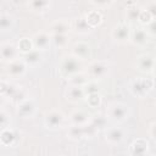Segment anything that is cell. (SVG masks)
<instances>
[{"label":"cell","instance_id":"cell-30","mask_svg":"<svg viewBox=\"0 0 156 156\" xmlns=\"http://www.w3.org/2000/svg\"><path fill=\"white\" fill-rule=\"evenodd\" d=\"M13 26V18L10 16V15H6V13H1L0 16V27H1V30L6 32V30H10Z\"/></svg>","mask_w":156,"mask_h":156},{"label":"cell","instance_id":"cell-3","mask_svg":"<svg viewBox=\"0 0 156 156\" xmlns=\"http://www.w3.org/2000/svg\"><path fill=\"white\" fill-rule=\"evenodd\" d=\"M80 68H82L80 58H78L74 55L65 56L62 62H61V66H60V69H61L62 74H65L67 77H69V76H72L74 73L80 72Z\"/></svg>","mask_w":156,"mask_h":156},{"label":"cell","instance_id":"cell-36","mask_svg":"<svg viewBox=\"0 0 156 156\" xmlns=\"http://www.w3.org/2000/svg\"><path fill=\"white\" fill-rule=\"evenodd\" d=\"M9 124H10V116L6 113L5 110H1L0 111V126H1V129L7 128Z\"/></svg>","mask_w":156,"mask_h":156},{"label":"cell","instance_id":"cell-16","mask_svg":"<svg viewBox=\"0 0 156 156\" xmlns=\"http://www.w3.org/2000/svg\"><path fill=\"white\" fill-rule=\"evenodd\" d=\"M147 39H149V34L146 29L136 28L130 33V41L135 45H144L147 43Z\"/></svg>","mask_w":156,"mask_h":156},{"label":"cell","instance_id":"cell-19","mask_svg":"<svg viewBox=\"0 0 156 156\" xmlns=\"http://www.w3.org/2000/svg\"><path fill=\"white\" fill-rule=\"evenodd\" d=\"M15 140H16V134H15V132L12 129H10L9 127L1 129V133H0L1 145H4V146H11V145H13Z\"/></svg>","mask_w":156,"mask_h":156},{"label":"cell","instance_id":"cell-8","mask_svg":"<svg viewBox=\"0 0 156 156\" xmlns=\"http://www.w3.org/2000/svg\"><path fill=\"white\" fill-rule=\"evenodd\" d=\"M17 51H18V48L15 46L11 43H4V44H1V48H0L1 60L5 61V62H11V61L16 60Z\"/></svg>","mask_w":156,"mask_h":156},{"label":"cell","instance_id":"cell-7","mask_svg":"<svg viewBox=\"0 0 156 156\" xmlns=\"http://www.w3.org/2000/svg\"><path fill=\"white\" fill-rule=\"evenodd\" d=\"M26 69H27V63L24 60H21V58H16V60L9 62V66H7V73L11 77L23 76Z\"/></svg>","mask_w":156,"mask_h":156},{"label":"cell","instance_id":"cell-21","mask_svg":"<svg viewBox=\"0 0 156 156\" xmlns=\"http://www.w3.org/2000/svg\"><path fill=\"white\" fill-rule=\"evenodd\" d=\"M49 0H28V6L33 12L43 13L49 9Z\"/></svg>","mask_w":156,"mask_h":156},{"label":"cell","instance_id":"cell-10","mask_svg":"<svg viewBox=\"0 0 156 156\" xmlns=\"http://www.w3.org/2000/svg\"><path fill=\"white\" fill-rule=\"evenodd\" d=\"M124 138V133L119 127H111L105 133V140L111 145L119 144Z\"/></svg>","mask_w":156,"mask_h":156},{"label":"cell","instance_id":"cell-42","mask_svg":"<svg viewBox=\"0 0 156 156\" xmlns=\"http://www.w3.org/2000/svg\"><path fill=\"white\" fill-rule=\"evenodd\" d=\"M154 72H155V74H156V61H155V66H154V69H152Z\"/></svg>","mask_w":156,"mask_h":156},{"label":"cell","instance_id":"cell-4","mask_svg":"<svg viewBox=\"0 0 156 156\" xmlns=\"http://www.w3.org/2000/svg\"><path fill=\"white\" fill-rule=\"evenodd\" d=\"M65 123V116L58 110H50L44 116V124L49 129H58Z\"/></svg>","mask_w":156,"mask_h":156},{"label":"cell","instance_id":"cell-39","mask_svg":"<svg viewBox=\"0 0 156 156\" xmlns=\"http://www.w3.org/2000/svg\"><path fill=\"white\" fill-rule=\"evenodd\" d=\"M91 122H93L98 128H101V127H104V124H105V119H104L101 116H96L95 118L91 119Z\"/></svg>","mask_w":156,"mask_h":156},{"label":"cell","instance_id":"cell-20","mask_svg":"<svg viewBox=\"0 0 156 156\" xmlns=\"http://www.w3.org/2000/svg\"><path fill=\"white\" fill-rule=\"evenodd\" d=\"M73 27H74V30L77 33H80V34H87L90 32L91 27L88 24L87 20H85V16H79L74 20L73 22Z\"/></svg>","mask_w":156,"mask_h":156},{"label":"cell","instance_id":"cell-12","mask_svg":"<svg viewBox=\"0 0 156 156\" xmlns=\"http://www.w3.org/2000/svg\"><path fill=\"white\" fill-rule=\"evenodd\" d=\"M34 48H37L38 50H45L48 49V46L50 45L51 41V35L46 32H38L33 35L32 38Z\"/></svg>","mask_w":156,"mask_h":156},{"label":"cell","instance_id":"cell-23","mask_svg":"<svg viewBox=\"0 0 156 156\" xmlns=\"http://www.w3.org/2000/svg\"><path fill=\"white\" fill-rule=\"evenodd\" d=\"M67 136L71 140H80L82 138H84V129L83 126H78V124H71V127L67 130Z\"/></svg>","mask_w":156,"mask_h":156},{"label":"cell","instance_id":"cell-35","mask_svg":"<svg viewBox=\"0 0 156 156\" xmlns=\"http://www.w3.org/2000/svg\"><path fill=\"white\" fill-rule=\"evenodd\" d=\"M26 99H27V94H26V91L22 88H18L17 91L15 93V95L11 98V100H13L16 104H20L21 101H23Z\"/></svg>","mask_w":156,"mask_h":156},{"label":"cell","instance_id":"cell-25","mask_svg":"<svg viewBox=\"0 0 156 156\" xmlns=\"http://www.w3.org/2000/svg\"><path fill=\"white\" fill-rule=\"evenodd\" d=\"M88 74H84V73H74L72 76L68 77V83L71 85H79V87H84L89 80H88Z\"/></svg>","mask_w":156,"mask_h":156},{"label":"cell","instance_id":"cell-2","mask_svg":"<svg viewBox=\"0 0 156 156\" xmlns=\"http://www.w3.org/2000/svg\"><path fill=\"white\" fill-rule=\"evenodd\" d=\"M128 115H129V110L126 104L113 102L107 107V117L116 123H121L126 121L128 118Z\"/></svg>","mask_w":156,"mask_h":156},{"label":"cell","instance_id":"cell-14","mask_svg":"<svg viewBox=\"0 0 156 156\" xmlns=\"http://www.w3.org/2000/svg\"><path fill=\"white\" fill-rule=\"evenodd\" d=\"M85 93L83 87L79 85H69L68 89L66 90V99L71 102H79L84 99Z\"/></svg>","mask_w":156,"mask_h":156},{"label":"cell","instance_id":"cell-40","mask_svg":"<svg viewBox=\"0 0 156 156\" xmlns=\"http://www.w3.org/2000/svg\"><path fill=\"white\" fill-rule=\"evenodd\" d=\"M113 0H91V2L96 6H106V5H110Z\"/></svg>","mask_w":156,"mask_h":156},{"label":"cell","instance_id":"cell-34","mask_svg":"<svg viewBox=\"0 0 156 156\" xmlns=\"http://www.w3.org/2000/svg\"><path fill=\"white\" fill-rule=\"evenodd\" d=\"M152 20H154V17L151 16V13H150L147 10H141V11H140L138 22H140L141 24H149Z\"/></svg>","mask_w":156,"mask_h":156},{"label":"cell","instance_id":"cell-32","mask_svg":"<svg viewBox=\"0 0 156 156\" xmlns=\"http://www.w3.org/2000/svg\"><path fill=\"white\" fill-rule=\"evenodd\" d=\"M140 9L136 7L135 5H132L129 7H127V18L128 21L130 22H136L138 18H139V15H140Z\"/></svg>","mask_w":156,"mask_h":156},{"label":"cell","instance_id":"cell-41","mask_svg":"<svg viewBox=\"0 0 156 156\" xmlns=\"http://www.w3.org/2000/svg\"><path fill=\"white\" fill-rule=\"evenodd\" d=\"M149 133H150V136L156 141V122H154V123H151V124H150Z\"/></svg>","mask_w":156,"mask_h":156},{"label":"cell","instance_id":"cell-28","mask_svg":"<svg viewBox=\"0 0 156 156\" xmlns=\"http://www.w3.org/2000/svg\"><path fill=\"white\" fill-rule=\"evenodd\" d=\"M69 38L67 34H52L51 35V41L56 48H63L67 45Z\"/></svg>","mask_w":156,"mask_h":156},{"label":"cell","instance_id":"cell-17","mask_svg":"<svg viewBox=\"0 0 156 156\" xmlns=\"http://www.w3.org/2000/svg\"><path fill=\"white\" fill-rule=\"evenodd\" d=\"M89 52H90V46H89V44H87L84 41H78L72 48V54L80 60L87 58L89 56Z\"/></svg>","mask_w":156,"mask_h":156},{"label":"cell","instance_id":"cell-38","mask_svg":"<svg viewBox=\"0 0 156 156\" xmlns=\"http://www.w3.org/2000/svg\"><path fill=\"white\" fill-rule=\"evenodd\" d=\"M145 10H147V11L151 13V16H152L154 18H156V1H152V2L147 4V6H146Z\"/></svg>","mask_w":156,"mask_h":156},{"label":"cell","instance_id":"cell-9","mask_svg":"<svg viewBox=\"0 0 156 156\" xmlns=\"http://www.w3.org/2000/svg\"><path fill=\"white\" fill-rule=\"evenodd\" d=\"M34 111H35V104L32 99H26L20 104H17V113L21 117H24V118L32 117Z\"/></svg>","mask_w":156,"mask_h":156},{"label":"cell","instance_id":"cell-27","mask_svg":"<svg viewBox=\"0 0 156 156\" xmlns=\"http://www.w3.org/2000/svg\"><path fill=\"white\" fill-rule=\"evenodd\" d=\"M17 48H18V51H21L23 54H27L30 50H33L34 44H33V40L32 39H29V38H22L17 43Z\"/></svg>","mask_w":156,"mask_h":156},{"label":"cell","instance_id":"cell-15","mask_svg":"<svg viewBox=\"0 0 156 156\" xmlns=\"http://www.w3.org/2000/svg\"><path fill=\"white\" fill-rule=\"evenodd\" d=\"M71 24L67 20H56L50 26V32L52 34H67Z\"/></svg>","mask_w":156,"mask_h":156},{"label":"cell","instance_id":"cell-22","mask_svg":"<svg viewBox=\"0 0 156 156\" xmlns=\"http://www.w3.org/2000/svg\"><path fill=\"white\" fill-rule=\"evenodd\" d=\"M84 16H85V20H87L88 24H89L91 28L98 27V26L102 22V16H101V13H100L98 10L89 11V12H88V13H85Z\"/></svg>","mask_w":156,"mask_h":156},{"label":"cell","instance_id":"cell-33","mask_svg":"<svg viewBox=\"0 0 156 156\" xmlns=\"http://www.w3.org/2000/svg\"><path fill=\"white\" fill-rule=\"evenodd\" d=\"M83 89H84L85 95H89V94H93V93H99L100 91V85L95 82H88L83 87Z\"/></svg>","mask_w":156,"mask_h":156},{"label":"cell","instance_id":"cell-6","mask_svg":"<svg viewBox=\"0 0 156 156\" xmlns=\"http://www.w3.org/2000/svg\"><path fill=\"white\" fill-rule=\"evenodd\" d=\"M130 33L132 32L127 23H118L117 26L113 27V29L111 32V37L115 41L123 44V43L130 40Z\"/></svg>","mask_w":156,"mask_h":156},{"label":"cell","instance_id":"cell-26","mask_svg":"<svg viewBox=\"0 0 156 156\" xmlns=\"http://www.w3.org/2000/svg\"><path fill=\"white\" fill-rule=\"evenodd\" d=\"M17 87L16 85H13V84H11V83H7V82H5V80H2L1 83H0V94L4 96V98H12L13 95H15V93L17 91Z\"/></svg>","mask_w":156,"mask_h":156},{"label":"cell","instance_id":"cell-37","mask_svg":"<svg viewBox=\"0 0 156 156\" xmlns=\"http://www.w3.org/2000/svg\"><path fill=\"white\" fill-rule=\"evenodd\" d=\"M146 32H147L149 35L156 37V18L152 20L149 24H146Z\"/></svg>","mask_w":156,"mask_h":156},{"label":"cell","instance_id":"cell-29","mask_svg":"<svg viewBox=\"0 0 156 156\" xmlns=\"http://www.w3.org/2000/svg\"><path fill=\"white\" fill-rule=\"evenodd\" d=\"M87 102L91 108H98V107H100V105L102 102V98L99 93H93V94L87 95Z\"/></svg>","mask_w":156,"mask_h":156},{"label":"cell","instance_id":"cell-13","mask_svg":"<svg viewBox=\"0 0 156 156\" xmlns=\"http://www.w3.org/2000/svg\"><path fill=\"white\" fill-rule=\"evenodd\" d=\"M154 66H155V60L151 55H147V54H144V55H140L136 60V67L140 72H151L154 69Z\"/></svg>","mask_w":156,"mask_h":156},{"label":"cell","instance_id":"cell-5","mask_svg":"<svg viewBox=\"0 0 156 156\" xmlns=\"http://www.w3.org/2000/svg\"><path fill=\"white\" fill-rule=\"evenodd\" d=\"M107 73H108V63L106 61H94L89 63L87 69V74L95 79L104 78Z\"/></svg>","mask_w":156,"mask_h":156},{"label":"cell","instance_id":"cell-18","mask_svg":"<svg viewBox=\"0 0 156 156\" xmlns=\"http://www.w3.org/2000/svg\"><path fill=\"white\" fill-rule=\"evenodd\" d=\"M71 124H78V126H84L85 123L89 122V115L85 113L84 111H80V110H77V111H73L69 117H68Z\"/></svg>","mask_w":156,"mask_h":156},{"label":"cell","instance_id":"cell-31","mask_svg":"<svg viewBox=\"0 0 156 156\" xmlns=\"http://www.w3.org/2000/svg\"><path fill=\"white\" fill-rule=\"evenodd\" d=\"M83 129H84V138H94L96 134H98V132H99V128L91 122V121H89L88 123H85L84 126H83Z\"/></svg>","mask_w":156,"mask_h":156},{"label":"cell","instance_id":"cell-24","mask_svg":"<svg viewBox=\"0 0 156 156\" xmlns=\"http://www.w3.org/2000/svg\"><path fill=\"white\" fill-rule=\"evenodd\" d=\"M23 60L26 61L27 65H29V66H35V65H38L39 61L41 60V54H40V51H39L38 49H33V50H30L29 52L24 54Z\"/></svg>","mask_w":156,"mask_h":156},{"label":"cell","instance_id":"cell-1","mask_svg":"<svg viewBox=\"0 0 156 156\" xmlns=\"http://www.w3.org/2000/svg\"><path fill=\"white\" fill-rule=\"evenodd\" d=\"M154 88V79L152 78H145V77H140L136 78L130 84V91L134 96L143 99L145 98Z\"/></svg>","mask_w":156,"mask_h":156},{"label":"cell","instance_id":"cell-11","mask_svg":"<svg viewBox=\"0 0 156 156\" xmlns=\"http://www.w3.org/2000/svg\"><path fill=\"white\" fill-rule=\"evenodd\" d=\"M147 150H149V143L144 138L135 139L129 146V152H130V155H134V156L145 155L147 152Z\"/></svg>","mask_w":156,"mask_h":156}]
</instances>
